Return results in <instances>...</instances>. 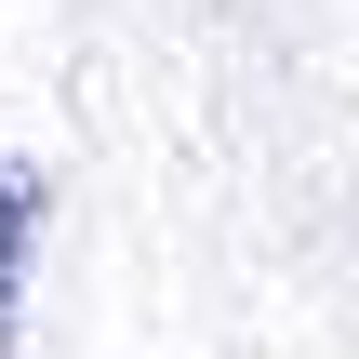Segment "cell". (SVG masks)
Masks as SVG:
<instances>
[{
  "label": "cell",
  "mask_w": 359,
  "mask_h": 359,
  "mask_svg": "<svg viewBox=\"0 0 359 359\" xmlns=\"http://www.w3.org/2000/svg\"><path fill=\"white\" fill-rule=\"evenodd\" d=\"M27 226H40V187L0 160V346H13V253H27Z\"/></svg>",
  "instance_id": "obj_1"
}]
</instances>
